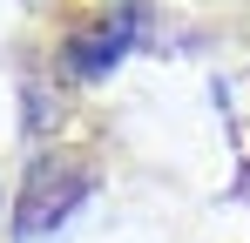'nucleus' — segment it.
<instances>
[{
  "mask_svg": "<svg viewBox=\"0 0 250 243\" xmlns=\"http://www.w3.org/2000/svg\"><path fill=\"white\" fill-rule=\"evenodd\" d=\"M95 189V162L82 156V149H54L47 162H34V176H27V189H21V237H41V230H54L75 202Z\"/></svg>",
  "mask_w": 250,
  "mask_h": 243,
  "instance_id": "nucleus-1",
  "label": "nucleus"
},
{
  "mask_svg": "<svg viewBox=\"0 0 250 243\" xmlns=\"http://www.w3.org/2000/svg\"><path fill=\"white\" fill-rule=\"evenodd\" d=\"M122 47H128V20H95V27H82V34L68 40V75L95 81L102 68H115Z\"/></svg>",
  "mask_w": 250,
  "mask_h": 243,
  "instance_id": "nucleus-2",
  "label": "nucleus"
}]
</instances>
